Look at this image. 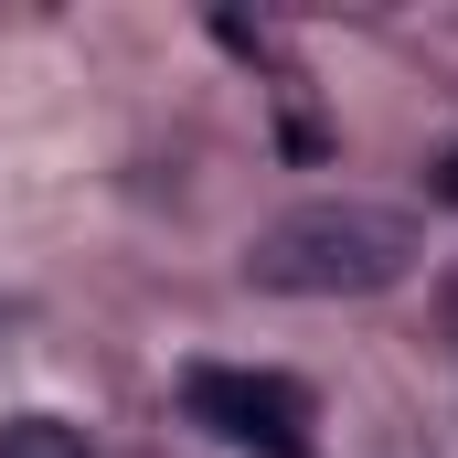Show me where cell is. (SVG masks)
<instances>
[{"label":"cell","instance_id":"1","mask_svg":"<svg viewBox=\"0 0 458 458\" xmlns=\"http://www.w3.org/2000/svg\"><path fill=\"white\" fill-rule=\"evenodd\" d=\"M405 267H416V225L394 203H299L245 245V277L277 299H373Z\"/></svg>","mask_w":458,"mask_h":458},{"label":"cell","instance_id":"2","mask_svg":"<svg viewBox=\"0 0 458 458\" xmlns=\"http://www.w3.org/2000/svg\"><path fill=\"white\" fill-rule=\"evenodd\" d=\"M182 416L234 458H310V394L288 373H256V362H192Z\"/></svg>","mask_w":458,"mask_h":458},{"label":"cell","instance_id":"3","mask_svg":"<svg viewBox=\"0 0 458 458\" xmlns=\"http://www.w3.org/2000/svg\"><path fill=\"white\" fill-rule=\"evenodd\" d=\"M0 458H97V448H86V427H64V416H11V427H0Z\"/></svg>","mask_w":458,"mask_h":458}]
</instances>
